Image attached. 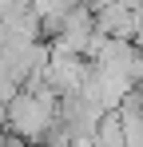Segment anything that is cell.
<instances>
[{
	"label": "cell",
	"instance_id": "obj_1",
	"mask_svg": "<svg viewBox=\"0 0 143 147\" xmlns=\"http://www.w3.org/2000/svg\"><path fill=\"white\" fill-rule=\"evenodd\" d=\"M135 8L127 4V0H115V4H107V8H95V28L103 32V36H115V40H131L135 36Z\"/></svg>",
	"mask_w": 143,
	"mask_h": 147
},
{
	"label": "cell",
	"instance_id": "obj_2",
	"mask_svg": "<svg viewBox=\"0 0 143 147\" xmlns=\"http://www.w3.org/2000/svg\"><path fill=\"white\" fill-rule=\"evenodd\" d=\"M92 147H127L123 119H119V107L99 115V123H95V135H92Z\"/></svg>",
	"mask_w": 143,
	"mask_h": 147
},
{
	"label": "cell",
	"instance_id": "obj_3",
	"mask_svg": "<svg viewBox=\"0 0 143 147\" xmlns=\"http://www.w3.org/2000/svg\"><path fill=\"white\" fill-rule=\"evenodd\" d=\"M131 40H135V44H139V48H143V12H139V16H135V36H131Z\"/></svg>",
	"mask_w": 143,
	"mask_h": 147
},
{
	"label": "cell",
	"instance_id": "obj_4",
	"mask_svg": "<svg viewBox=\"0 0 143 147\" xmlns=\"http://www.w3.org/2000/svg\"><path fill=\"white\" fill-rule=\"evenodd\" d=\"M92 8H107V4H115V0H88Z\"/></svg>",
	"mask_w": 143,
	"mask_h": 147
}]
</instances>
